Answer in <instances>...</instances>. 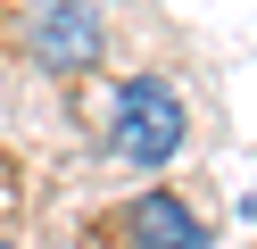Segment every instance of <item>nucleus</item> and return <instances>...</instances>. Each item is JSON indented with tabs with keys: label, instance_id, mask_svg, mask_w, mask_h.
Instances as JSON below:
<instances>
[{
	"label": "nucleus",
	"instance_id": "obj_1",
	"mask_svg": "<svg viewBox=\"0 0 257 249\" xmlns=\"http://www.w3.org/2000/svg\"><path fill=\"white\" fill-rule=\"evenodd\" d=\"M108 141H116V158L124 166H166L174 149H183V100L166 92V83H124L116 92V133H108Z\"/></svg>",
	"mask_w": 257,
	"mask_h": 249
},
{
	"label": "nucleus",
	"instance_id": "obj_2",
	"mask_svg": "<svg viewBox=\"0 0 257 249\" xmlns=\"http://www.w3.org/2000/svg\"><path fill=\"white\" fill-rule=\"evenodd\" d=\"M34 50H42V66H91L100 58V25H91V9L83 0H50L42 9V25H34Z\"/></svg>",
	"mask_w": 257,
	"mask_h": 249
},
{
	"label": "nucleus",
	"instance_id": "obj_3",
	"mask_svg": "<svg viewBox=\"0 0 257 249\" xmlns=\"http://www.w3.org/2000/svg\"><path fill=\"white\" fill-rule=\"evenodd\" d=\"M133 241L141 249H207V232H199V216L174 191H141L133 199Z\"/></svg>",
	"mask_w": 257,
	"mask_h": 249
},
{
	"label": "nucleus",
	"instance_id": "obj_4",
	"mask_svg": "<svg viewBox=\"0 0 257 249\" xmlns=\"http://www.w3.org/2000/svg\"><path fill=\"white\" fill-rule=\"evenodd\" d=\"M0 249H9V241H0Z\"/></svg>",
	"mask_w": 257,
	"mask_h": 249
}]
</instances>
